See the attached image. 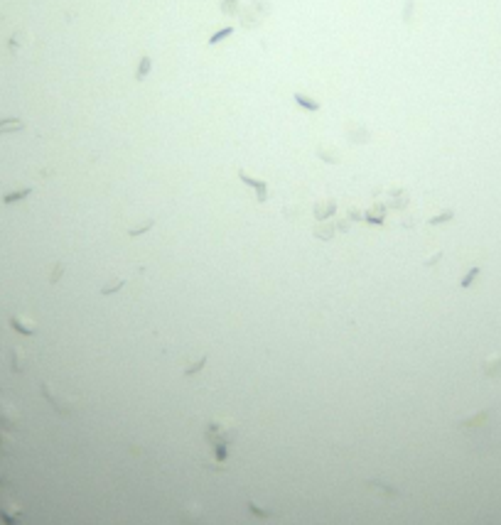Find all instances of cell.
<instances>
[{"label":"cell","mask_w":501,"mask_h":525,"mask_svg":"<svg viewBox=\"0 0 501 525\" xmlns=\"http://www.w3.org/2000/svg\"><path fill=\"white\" fill-rule=\"evenodd\" d=\"M292 98H295V103H297L300 108H305V111H319V101H314V98H310V96H305V93H292Z\"/></svg>","instance_id":"3"},{"label":"cell","mask_w":501,"mask_h":525,"mask_svg":"<svg viewBox=\"0 0 501 525\" xmlns=\"http://www.w3.org/2000/svg\"><path fill=\"white\" fill-rule=\"evenodd\" d=\"M25 125L20 120H3L0 123V133H10V130H23Z\"/></svg>","instance_id":"7"},{"label":"cell","mask_w":501,"mask_h":525,"mask_svg":"<svg viewBox=\"0 0 501 525\" xmlns=\"http://www.w3.org/2000/svg\"><path fill=\"white\" fill-rule=\"evenodd\" d=\"M221 13L224 15H236L239 13V0H224V3H221Z\"/></svg>","instance_id":"6"},{"label":"cell","mask_w":501,"mask_h":525,"mask_svg":"<svg viewBox=\"0 0 501 525\" xmlns=\"http://www.w3.org/2000/svg\"><path fill=\"white\" fill-rule=\"evenodd\" d=\"M241 180L248 184V187H253L256 192H258V202H265V197H268V184L265 182H258V180H251L246 172H241Z\"/></svg>","instance_id":"2"},{"label":"cell","mask_w":501,"mask_h":525,"mask_svg":"<svg viewBox=\"0 0 501 525\" xmlns=\"http://www.w3.org/2000/svg\"><path fill=\"white\" fill-rule=\"evenodd\" d=\"M450 216H452V214H440V216H435V219H432L430 224H442V221H447Z\"/></svg>","instance_id":"10"},{"label":"cell","mask_w":501,"mask_h":525,"mask_svg":"<svg viewBox=\"0 0 501 525\" xmlns=\"http://www.w3.org/2000/svg\"><path fill=\"white\" fill-rule=\"evenodd\" d=\"M207 439H209V447L214 452V459L219 464H224L229 459V447H231V439H234V425L214 420L207 427Z\"/></svg>","instance_id":"1"},{"label":"cell","mask_w":501,"mask_h":525,"mask_svg":"<svg viewBox=\"0 0 501 525\" xmlns=\"http://www.w3.org/2000/svg\"><path fill=\"white\" fill-rule=\"evenodd\" d=\"M234 35V27H221L219 32H214L212 37H209V45H219V42H224L226 37H231Z\"/></svg>","instance_id":"5"},{"label":"cell","mask_w":501,"mask_h":525,"mask_svg":"<svg viewBox=\"0 0 501 525\" xmlns=\"http://www.w3.org/2000/svg\"><path fill=\"white\" fill-rule=\"evenodd\" d=\"M30 194V189H23V192H15V194H8L5 197V204H13V202H20V199H25Z\"/></svg>","instance_id":"9"},{"label":"cell","mask_w":501,"mask_h":525,"mask_svg":"<svg viewBox=\"0 0 501 525\" xmlns=\"http://www.w3.org/2000/svg\"><path fill=\"white\" fill-rule=\"evenodd\" d=\"M150 69H152V59H150V57H140V64H138V71H135L138 81H143V79L150 74Z\"/></svg>","instance_id":"4"},{"label":"cell","mask_w":501,"mask_h":525,"mask_svg":"<svg viewBox=\"0 0 501 525\" xmlns=\"http://www.w3.org/2000/svg\"><path fill=\"white\" fill-rule=\"evenodd\" d=\"M413 13H415V0H408V3L403 5V23H410Z\"/></svg>","instance_id":"8"}]
</instances>
